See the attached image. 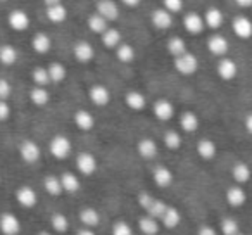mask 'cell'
I'll return each instance as SVG.
<instances>
[{"label": "cell", "instance_id": "cell-52", "mask_svg": "<svg viewBox=\"0 0 252 235\" xmlns=\"http://www.w3.org/2000/svg\"><path fill=\"white\" fill-rule=\"evenodd\" d=\"M233 2L242 9H251L252 7V0H233Z\"/></svg>", "mask_w": 252, "mask_h": 235}, {"label": "cell", "instance_id": "cell-53", "mask_svg": "<svg viewBox=\"0 0 252 235\" xmlns=\"http://www.w3.org/2000/svg\"><path fill=\"white\" fill-rule=\"evenodd\" d=\"M245 130L252 135V112H249V114L245 116Z\"/></svg>", "mask_w": 252, "mask_h": 235}, {"label": "cell", "instance_id": "cell-8", "mask_svg": "<svg viewBox=\"0 0 252 235\" xmlns=\"http://www.w3.org/2000/svg\"><path fill=\"white\" fill-rule=\"evenodd\" d=\"M73 56H74V59H76L78 63L88 64V63H92V61H94L95 49H94V45H92L90 42H87V40H78V42L73 45Z\"/></svg>", "mask_w": 252, "mask_h": 235}, {"label": "cell", "instance_id": "cell-34", "mask_svg": "<svg viewBox=\"0 0 252 235\" xmlns=\"http://www.w3.org/2000/svg\"><path fill=\"white\" fill-rule=\"evenodd\" d=\"M30 101L35 105H47L50 101V95L45 87H38V85H36V87L32 88V92H30Z\"/></svg>", "mask_w": 252, "mask_h": 235}, {"label": "cell", "instance_id": "cell-29", "mask_svg": "<svg viewBox=\"0 0 252 235\" xmlns=\"http://www.w3.org/2000/svg\"><path fill=\"white\" fill-rule=\"evenodd\" d=\"M226 201L230 206L233 207H240L245 204V201H247V196H245V192L240 189V187H231V189H228L226 192Z\"/></svg>", "mask_w": 252, "mask_h": 235}, {"label": "cell", "instance_id": "cell-23", "mask_svg": "<svg viewBox=\"0 0 252 235\" xmlns=\"http://www.w3.org/2000/svg\"><path fill=\"white\" fill-rule=\"evenodd\" d=\"M16 199H18V202L21 204L23 207H35L38 197H36L33 189H30V187H21V189L16 190Z\"/></svg>", "mask_w": 252, "mask_h": 235}, {"label": "cell", "instance_id": "cell-31", "mask_svg": "<svg viewBox=\"0 0 252 235\" xmlns=\"http://www.w3.org/2000/svg\"><path fill=\"white\" fill-rule=\"evenodd\" d=\"M80 221L88 228H94L100 223V214L94 209V207H85L80 213Z\"/></svg>", "mask_w": 252, "mask_h": 235}, {"label": "cell", "instance_id": "cell-49", "mask_svg": "<svg viewBox=\"0 0 252 235\" xmlns=\"http://www.w3.org/2000/svg\"><path fill=\"white\" fill-rule=\"evenodd\" d=\"M152 199H154V197H152L151 194H147V192H142L140 196H138V204H140V206L144 207V209H147V207H149V204L152 202Z\"/></svg>", "mask_w": 252, "mask_h": 235}, {"label": "cell", "instance_id": "cell-5", "mask_svg": "<svg viewBox=\"0 0 252 235\" xmlns=\"http://www.w3.org/2000/svg\"><path fill=\"white\" fill-rule=\"evenodd\" d=\"M95 12H98V14L107 19L109 23L118 21L119 14H121L119 4H116L114 0H97V2H95Z\"/></svg>", "mask_w": 252, "mask_h": 235}, {"label": "cell", "instance_id": "cell-57", "mask_svg": "<svg viewBox=\"0 0 252 235\" xmlns=\"http://www.w3.org/2000/svg\"><path fill=\"white\" fill-rule=\"evenodd\" d=\"M0 2H7V0H0Z\"/></svg>", "mask_w": 252, "mask_h": 235}, {"label": "cell", "instance_id": "cell-6", "mask_svg": "<svg viewBox=\"0 0 252 235\" xmlns=\"http://www.w3.org/2000/svg\"><path fill=\"white\" fill-rule=\"evenodd\" d=\"M173 23H175V18H173V14L168 11V9L159 7V9H156V11H152V14H151V25L154 26L156 30L166 32V30L171 28Z\"/></svg>", "mask_w": 252, "mask_h": 235}, {"label": "cell", "instance_id": "cell-39", "mask_svg": "<svg viewBox=\"0 0 252 235\" xmlns=\"http://www.w3.org/2000/svg\"><path fill=\"white\" fill-rule=\"evenodd\" d=\"M231 175H233V178L238 183H245L251 178V169H249V166L245 163H235L233 169H231Z\"/></svg>", "mask_w": 252, "mask_h": 235}, {"label": "cell", "instance_id": "cell-36", "mask_svg": "<svg viewBox=\"0 0 252 235\" xmlns=\"http://www.w3.org/2000/svg\"><path fill=\"white\" fill-rule=\"evenodd\" d=\"M61 183H63V190L67 194H76L80 190V180L73 175V173H64L61 176Z\"/></svg>", "mask_w": 252, "mask_h": 235}, {"label": "cell", "instance_id": "cell-35", "mask_svg": "<svg viewBox=\"0 0 252 235\" xmlns=\"http://www.w3.org/2000/svg\"><path fill=\"white\" fill-rule=\"evenodd\" d=\"M152 176H154V182L159 187H168L173 182V173L168 168H162V166H158L154 169V173H152Z\"/></svg>", "mask_w": 252, "mask_h": 235}, {"label": "cell", "instance_id": "cell-7", "mask_svg": "<svg viewBox=\"0 0 252 235\" xmlns=\"http://www.w3.org/2000/svg\"><path fill=\"white\" fill-rule=\"evenodd\" d=\"M231 30H233L235 36L240 40L252 38V19L247 16H235L231 21Z\"/></svg>", "mask_w": 252, "mask_h": 235}, {"label": "cell", "instance_id": "cell-33", "mask_svg": "<svg viewBox=\"0 0 252 235\" xmlns=\"http://www.w3.org/2000/svg\"><path fill=\"white\" fill-rule=\"evenodd\" d=\"M161 221L164 223L166 228H175V227H178L180 221H182V214H180V211L176 209V207L168 206V209H166L164 214H162Z\"/></svg>", "mask_w": 252, "mask_h": 235}, {"label": "cell", "instance_id": "cell-51", "mask_svg": "<svg viewBox=\"0 0 252 235\" xmlns=\"http://www.w3.org/2000/svg\"><path fill=\"white\" fill-rule=\"evenodd\" d=\"M197 235H218L216 234V230H214L213 227H200V230H199V234Z\"/></svg>", "mask_w": 252, "mask_h": 235}, {"label": "cell", "instance_id": "cell-40", "mask_svg": "<svg viewBox=\"0 0 252 235\" xmlns=\"http://www.w3.org/2000/svg\"><path fill=\"white\" fill-rule=\"evenodd\" d=\"M43 187H45V190L50 194V196H61V194L64 192L61 178H57V176H54V175H49L45 180H43Z\"/></svg>", "mask_w": 252, "mask_h": 235}, {"label": "cell", "instance_id": "cell-58", "mask_svg": "<svg viewBox=\"0 0 252 235\" xmlns=\"http://www.w3.org/2000/svg\"><path fill=\"white\" fill-rule=\"evenodd\" d=\"M237 235H242V234H237Z\"/></svg>", "mask_w": 252, "mask_h": 235}, {"label": "cell", "instance_id": "cell-38", "mask_svg": "<svg viewBox=\"0 0 252 235\" xmlns=\"http://www.w3.org/2000/svg\"><path fill=\"white\" fill-rule=\"evenodd\" d=\"M32 78H33V83L38 85V87H47L50 81V76H49V69L43 66H36L35 69L32 71Z\"/></svg>", "mask_w": 252, "mask_h": 235}, {"label": "cell", "instance_id": "cell-50", "mask_svg": "<svg viewBox=\"0 0 252 235\" xmlns=\"http://www.w3.org/2000/svg\"><path fill=\"white\" fill-rule=\"evenodd\" d=\"M140 2H142V0H121V4L125 5V7H128V9L138 7V5H140Z\"/></svg>", "mask_w": 252, "mask_h": 235}, {"label": "cell", "instance_id": "cell-20", "mask_svg": "<svg viewBox=\"0 0 252 235\" xmlns=\"http://www.w3.org/2000/svg\"><path fill=\"white\" fill-rule=\"evenodd\" d=\"M87 26H88V30H90L92 33H95V35H102V33L109 28V21L105 18H102L98 12L94 11L90 16H88Z\"/></svg>", "mask_w": 252, "mask_h": 235}, {"label": "cell", "instance_id": "cell-27", "mask_svg": "<svg viewBox=\"0 0 252 235\" xmlns=\"http://www.w3.org/2000/svg\"><path fill=\"white\" fill-rule=\"evenodd\" d=\"M180 127H182V130L189 132V134L195 132L197 128H199V118H197L195 112H192V111L183 112L182 118H180Z\"/></svg>", "mask_w": 252, "mask_h": 235}, {"label": "cell", "instance_id": "cell-47", "mask_svg": "<svg viewBox=\"0 0 252 235\" xmlns=\"http://www.w3.org/2000/svg\"><path fill=\"white\" fill-rule=\"evenodd\" d=\"M12 94V87L7 80L0 78V101H7Z\"/></svg>", "mask_w": 252, "mask_h": 235}, {"label": "cell", "instance_id": "cell-54", "mask_svg": "<svg viewBox=\"0 0 252 235\" xmlns=\"http://www.w3.org/2000/svg\"><path fill=\"white\" fill-rule=\"evenodd\" d=\"M43 4H45V7H49V5H56V4H61L63 0H42Z\"/></svg>", "mask_w": 252, "mask_h": 235}, {"label": "cell", "instance_id": "cell-25", "mask_svg": "<svg viewBox=\"0 0 252 235\" xmlns=\"http://www.w3.org/2000/svg\"><path fill=\"white\" fill-rule=\"evenodd\" d=\"M166 50H168L169 54H171L173 57L180 56V54L187 52V42L182 38V36L175 35V36H169L168 42H166Z\"/></svg>", "mask_w": 252, "mask_h": 235}, {"label": "cell", "instance_id": "cell-46", "mask_svg": "<svg viewBox=\"0 0 252 235\" xmlns=\"http://www.w3.org/2000/svg\"><path fill=\"white\" fill-rule=\"evenodd\" d=\"M112 235H133V230L128 223L125 221H118V223L112 227Z\"/></svg>", "mask_w": 252, "mask_h": 235}, {"label": "cell", "instance_id": "cell-1", "mask_svg": "<svg viewBox=\"0 0 252 235\" xmlns=\"http://www.w3.org/2000/svg\"><path fill=\"white\" fill-rule=\"evenodd\" d=\"M173 66L182 76H192L199 71V59H197L195 54L187 50V52L173 57Z\"/></svg>", "mask_w": 252, "mask_h": 235}, {"label": "cell", "instance_id": "cell-26", "mask_svg": "<svg viewBox=\"0 0 252 235\" xmlns=\"http://www.w3.org/2000/svg\"><path fill=\"white\" fill-rule=\"evenodd\" d=\"M137 151L142 158L152 159L156 154H158V144H156L154 140H151V138H142L137 145Z\"/></svg>", "mask_w": 252, "mask_h": 235}, {"label": "cell", "instance_id": "cell-32", "mask_svg": "<svg viewBox=\"0 0 252 235\" xmlns=\"http://www.w3.org/2000/svg\"><path fill=\"white\" fill-rule=\"evenodd\" d=\"M138 227H140L142 234L145 235H158L159 232V223L156 218H152L151 214H147V216H142L140 220H138Z\"/></svg>", "mask_w": 252, "mask_h": 235}, {"label": "cell", "instance_id": "cell-55", "mask_svg": "<svg viewBox=\"0 0 252 235\" xmlns=\"http://www.w3.org/2000/svg\"><path fill=\"white\" fill-rule=\"evenodd\" d=\"M78 235H95V234L90 230V228H83V230L78 232Z\"/></svg>", "mask_w": 252, "mask_h": 235}, {"label": "cell", "instance_id": "cell-17", "mask_svg": "<svg viewBox=\"0 0 252 235\" xmlns=\"http://www.w3.org/2000/svg\"><path fill=\"white\" fill-rule=\"evenodd\" d=\"M76 166L80 169V173H83L85 176L94 175L95 169H97V159H95L94 154L90 152H81L76 159Z\"/></svg>", "mask_w": 252, "mask_h": 235}, {"label": "cell", "instance_id": "cell-48", "mask_svg": "<svg viewBox=\"0 0 252 235\" xmlns=\"http://www.w3.org/2000/svg\"><path fill=\"white\" fill-rule=\"evenodd\" d=\"M11 116V107L5 101H0V121H5Z\"/></svg>", "mask_w": 252, "mask_h": 235}, {"label": "cell", "instance_id": "cell-30", "mask_svg": "<svg viewBox=\"0 0 252 235\" xmlns=\"http://www.w3.org/2000/svg\"><path fill=\"white\" fill-rule=\"evenodd\" d=\"M47 69H49V76L52 83H63V81L66 80L67 69L63 63H52Z\"/></svg>", "mask_w": 252, "mask_h": 235}, {"label": "cell", "instance_id": "cell-43", "mask_svg": "<svg viewBox=\"0 0 252 235\" xmlns=\"http://www.w3.org/2000/svg\"><path fill=\"white\" fill-rule=\"evenodd\" d=\"M164 145L171 151H176V149L182 147V137H180L178 132L175 130H169L164 134Z\"/></svg>", "mask_w": 252, "mask_h": 235}, {"label": "cell", "instance_id": "cell-18", "mask_svg": "<svg viewBox=\"0 0 252 235\" xmlns=\"http://www.w3.org/2000/svg\"><path fill=\"white\" fill-rule=\"evenodd\" d=\"M154 116L158 118V120L161 121H169L175 116V105L171 104L169 101H166V99H159L158 102L154 104Z\"/></svg>", "mask_w": 252, "mask_h": 235}, {"label": "cell", "instance_id": "cell-12", "mask_svg": "<svg viewBox=\"0 0 252 235\" xmlns=\"http://www.w3.org/2000/svg\"><path fill=\"white\" fill-rule=\"evenodd\" d=\"M45 16L52 25H63V23L67 21L69 11H67L66 5L61 2V4H56V5H49L45 11Z\"/></svg>", "mask_w": 252, "mask_h": 235}, {"label": "cell", "instance_id": "cell-15", "mask_svg": "<svg viewBox=\"0 0 252 235\" xmlns=\"http://www.w3.org/2000/svg\"><path fill=\"white\" fill-rule=\"evenodd\" d=\"M32 49L40 56H45V54H49L52 50V38L43 32L35 33L32 38Z\"/></svg>", "mask_w": 252, "mask_h": 235}, {"label": "cell", "instance_id": "cell-44", "mask_svg": "<svg viewBox=\"0 0 252 235\" xmlns=\"http://www.w3.org/2000/svg\"><path fill=\"white\" fill-rule=\"evenodd\" d=\"M52 228L57 234H64V232H67V228H69V221H67V218L64 216V214L57 213L52 216Z\"/></svg>", "mask_w": 252, "mask_h": 235}, {"label": "cell", "instance_id": "cell-2", "mask_svg": "<svg viewBox=\"0 0 252 235\" xmlns=\"http://www.w3.org/2000/svg\"><path fill=\"white\" fill-rule=\"evenodd\" d=\"M7 23L14 32H26L32 25V19H30V14L23 9H12L7 16Z\"/></svg>", "mask_w": 252, "mask_h": 235}, {"label": "cell", "instance_id": "cell-10", "mask_svg": "<svg viewBox=\"0 0 252 235\" xmlns=\"http://www.w3.org/2000/svg\"><path fill=\"white\" fill-rule=\"evenodd\" d=\"M50 154L57 159H66L71 154V142L64 135H56L50 140Z\"/></svg>", "mask_w": 252, "mask_h": 235}, {"label": "cell", "instance_id": "cell-24", "mask_svg": "<svg viewBox=\"0 0 252 235\" xmlns=\"http://www.w3.org/2000/svg\"><path fill=\"white\" fill-rule=\"evenodd\" d=\"M116 57H118L119 63H125V64H130L137 59V50H135L133 45L130 43H119L118 49H116Z\"/></svg>", "mask_w": 252, "mask_h": 235}, {"label": "cell", "instance_id": "cell-9", "mask_svg": "<svg viewBox=\"0 0 252 235\" xmlns=\"http://www.w3.org/2000/svg\"><path fill=\"white\" fill-rule=\"evenodd\" d=\"M183 26L190 35H200L206 30V23H204V16L199 12H187L183 16Z\"/></svg>", "mask_w": 252, "mask_h": 235}, {"label": "cell", "instance_id": "cell-56", "mask_svg": "<svg viewBox=\"0 0 252 235\" xmlns=\"http://www.w3.org/2000/svg\"><path fill=\"white\" fill-rule=\"evenodd\" d=\"M38 235H50V234H47V232H40Z\"/></svg>", "mask_w": 252, "mask_h": 235}, {"label": "cell", "instance_id": "cell-41", "mask_svg": "<svg viewBox=\"0 0 252 235\" xmlns=\"http://www.w3.org/2000/svg\"><path fill=\"white\" fill-rule=\"evenodd\" d=\"M166 209H168V204H164L161 199H152V202L149 204V207L145 211H147V214H151L152 218H156V220H161Z\"/></svg>", "mask_w": 252, "mask_h": 235}, {"label": "cell", "instance_id": "cell-11", "mask_svg": "<svg viewBox=\"0 0 252 235\" xmlns=\"http://www.w3.org/2000/svg\"><path fill=\"white\" fill-rule=\"evenodd\" d=\"M88 97L95 105L104 107V105H107L111 102V92H109V88L105 85H94L88 90Z\"/></svg>", "mask_w": 252, "mask_h": 235}, {"label": "cell", "instance_id": "cell-28", "mask_svg": "<svg viewBox=\"0 0 252 235\" xmlns=\"http://www.w3.org/2000/svg\"><path fill=\"white\" fill-rule=\"evenodd\" d=\"M18 57H19V52L16 50V47L9 45V43L0 47V63L4 64V66H12V64H16Z\"/></svg>", "mask_w": 252, "mask_h": 235}, {"label": "cell", "instance_id": "cell-4", "mask_svg": "<svg viewBox=\"0 0 252 235\" xmlns=\"http://www.w3.org/2000/svg\"><path fill=\"white\" fill-rule=\"evenodd\" d=\"M216 73L223 81H231V80H235L237 74H238V64L226 56L220 57L218 66H216Z\"/></svg>", "mask_w": 252, "mask_h": 235}, {"label": "cell", "instance_id": "cell-45", "mask_svg": "<svg viewBox=\"0 0 252 235\" xmlns=\"http://www.w3.org/2000/svg\"><path fill=\"white\" fill-rule=\"evenodd\" d=\"M183 5H185L183 0H162V7L168 9L171 14H178V12H182Z\"/></svg>", "mask_w": 252, "mask_h": 235}, {"label": "cell", "instance_id": "cell-22", "mask_svg": "<svg viewBox=\"0 0 252 235\" xmlns=\"http://www.w3.org/2000/svg\"><path fill=\"white\" fill-rule=\"evenodd\" d=\"M74 125H76L80 130L88 132L95 127V118L92 112L85 111V109H80V111L74 112Z\"/></svg>", "mask_w": 252, "mask_h": 235}, {"label": "cell", "instance_id": "cell-19", "mask_svg": "<svg viewBox=\"0 0 252 235\" xmlns=\"http://www.w3.org/2000/svg\"><path fill=\"white\" fill-rule=\"evenodd\" d=\"M125 102L131 111H144L145 105H147V99H145V95L138 90L128 92V94L125 95Z\"/></svg>", "mask_w": 252, "mask_h": 235}, {"label": "cell", "instance_id": "cell-21", "mask_svg": "<svg viewBox=\"0 0 252 235\" xmlns=\"http://www.w3.org/2000/svg\"><path fill=\"white\" fill-rule=\"evenodd\" d=\"M100 38H102V43H104L105 49H114V50L118 49V45L123 42L121 32H119L118 28H111V26L102 33Z\"/></svg>", "mask_w": 252, "mask_h": 235}, {"label": "cell", "instance_id": "cell-14", "mask_svg": "<svg viewBox=\"0 0 252 235\" xmlns=\"http://www.w3.org/2000/svg\"><path fill=\"white\" fill-rule=\"evenodd\" d=\"M0 232L4 235H18L21 232V223L11 213H5L0 216Z\"/></svg>", "mask_w": 252, "mask_h": 235}, {"label": "cell", "instance_id": "cell-37", "mask_svg": "<svg viewBox=\"0 0 252 235\" xmlns=\"http://www.w3.org/2000/svg\"><path fill=\"white\" fill-rule=\"evenodd\" d=\"M197 152H199L200 158L204 159H213L214 156H216V144H214L213 140H209V138H204V140L199 142V145H197Z\"/></svg>", "mask_w": 252, "mask_h": 235}, {"label": "cell", "instance_id": "cell-42", "mask_svg": "<svg viewBox=\"0 0 252 235\" xmlns=\"http://www.w3.org/2000/svg\"><path fill=\"white\" fill-rule=\"evenodd\" d=\"M221 227V232H223V235H237L240 234V227H238L237 220H233V218H223L220 223Z\"/></svg>", "mask_w": 252, "mask_h": 235}, {"label": "cell", "instance_id": "cell-16", "mask_svg": "<svg viewBox=\"0 0 252 235\" xmlns=\"http://www.w3.org/2000/svg\"><path fill=\"white\" fill-rule=\"evenodd\" d=\"M19 154H21V158L25 159L26 163H30V165H33V163H36L40 159V147L36 142L33 140H25L21 144V147H19Z\"/></svg>", "mask_w": 252, "mask_h": 235}, {"label": "cell", "instance_id": "cell-3", "mask_svg": "<svg viewBox=\"0 0 252 235\" xmlns=\"http://www.w3.org/2000/svg\"><path fill=\"white\" fill-rule=\"evenodd\" d=\"M207 50L214 57H224L228 54V50H230V42L221 33H214V35H211L207 38Z\"/></svg>", "mask_w": 252, "mask_h": 235}, {"label": "cell", "instance_id": "cell-13", "mask_svg": "<svg viewBox=\"0 0 252 235\" xmlns=\"http://www.w3.org/2000/svg\"><path fill=\"white\" fill-rule=\"evenodd\" d=\"M202 16H204V23H206V28L209 30H220L224 23V14L220 7H207Z\"/></svg>", "mask_w": 252, "mask_h": 235}]
</instances>
